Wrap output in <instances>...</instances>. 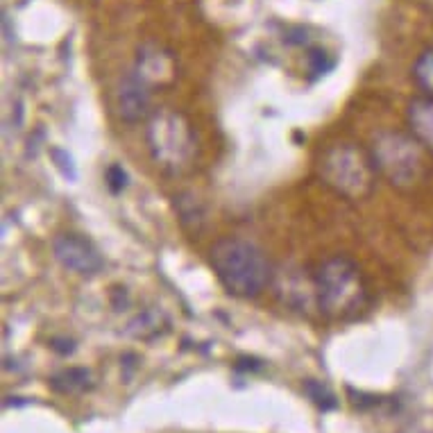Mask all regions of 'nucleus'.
I'll use <instances>...</instances> for the list:
<instances>
[{"label":"nucleus","instance_id":"1a4fd4ad","mask_svg":"<svg viewBox=\"0 0 433 433\" xmlns=\"http://www.w3.org/2000/svg\"><path fill=\"white\" fill-rule=\"evenodd\" d=\"M134 73L143 79L148 86H164L175 79V62L161 48H143L136 57Z\"/></svg>","mask_w":433,"mask_h":433},{"label":"nucleus","instance_id":"9d476101","mask_svg":"<svg viewBox=\"0 0 433 433\" xmlns=\"http://www.w3.org/2000/svg\"><path fill=\"white\" fill-rule=\"evenodd\" d=\"M406 125L427 153H433V98L420 96L411 100L406 107Z\"/></svg>","mask_w":433,"mask_h":433},{"label":"nucleus","instance_id":"2eb2a0df","mask_svg":"<svg viewBox=\"0 0 433 433\" xmlns=\"http://www.w3.org/2000/svg\"><path fill=\"white\" fill-rule=\"evenodd\" d=\"M302 390H304V395L314 401V404L320 408V411H334L338 406V399L334 392L329 390V386H325L322 381H316V379H306L304 384H302Z\"/></svg>","mask_w":433,"mask_h":433},{"label":"nucleus","instance_id":"7ed1b4c3","mask_svg":"<svg viewBox=\"0 0 433 433\" xmlns=\"http://www.w3.org/2000/svg\"><path fill=\"white\" fill-rule=\"evenodd\" d=\"M316 295L322 316L345 320L368 304V286L361 268L349 257H329L316 268Z\"/></svg>","mask_w":433,"mask_h":433},{"label":"nucleus","instance_id":"f3484780","mask_svg":"<svg viewBox=\"0 0 433 433\" xmlns=\"http://www.w3.org/2000/svg\"><path fill=\"white\" fill-rule=\"evenodd\" d=\"M105 182H107V188L112 190V193H123V190L127 188V173L123 166L118 164H112L107 168L105 173Z\"/></svg>","mask_w":433,"mask_h":433},{"label":"nucleus","instance_id":"ddd939ff","mask_svg":"<svg viewBox=\"0 0 433 433\" xmlns=\"http://www.w3.org/2000/svg\"><path fill=\"white\" fill-rule=\"evenodd\" d=\"M50 386H53L57 392H82L86 388H91V372L84 368H68L57 372V375L50 379Z\"/></svg>","mask_w":433,"mask_h":433},{"label":"nucleus","instance_id":"6e6552de","mask_svg":"<svg viewBox=\"0 0 433 433\" xmlns=\"http://www.w3.org/2000/svg\"><path fill=\"white\" fill-rule=\"evenodd\" d=\"M273 286L277 290L279 299L288 304L290 309L306 311V309H318V295H316V281L314 275L304 277L302 270L297 268H286L281 273H275Z\"/></svg>","mask_w":433,"mask_h":433},{"label":"nucleus","instance_id":"a211bd4d","mask_svg":"<svg viewBox=\"0 0 433 433\" xmlns=\"http://www.w3.org/2000/svg\"><path fill=\"white\" fill-rule=\"evenodd\" d=\"M311 70H314L316 75H322V73H327V70L334 66V62L327 57V53H320V50H311Z\"/></svg>","mask_w":433,"mask_h":433},{"label":"nucleus","instance_id":"423d86ee","mask_svg":"<svg viewBox=\"0 0 433 433\" xmlns=\"http://www.w3.org/2000/svg\"><path fill=\"white\" fill-rule=\"evenodd\" d=\"M53 254L66 270L82 277H96L105 268V259L100 254V250L75 231H64V234L55 236Z\"/></svg>","mask_w":433,"mask_h":433},{"label":"nucleus","instance_id":"f8f14e48","mask_svg":"<svg viewBox=\"0 0 433 433\" xmlns=\"http://www.w3.org/2000/svg\"><path fill=\"white\" fill-rule=\"evenodd\" d=\"M166 325L168 322L161 311H143V314H138L127 325V334L138 340H148V338H155L157 334H161V331L166 329Z\"/></svg>","mask_w":433,"mask_h":433},{"label":"nucleus","instance_id":"4468645a","mask_svg":"<svg viewBox=\"0 0 433 433\" xmlns=\"http://www.w3.org/2000/svg\"><path fill=\"white\" fill-rule=\"evenodd\" d=\"M413 79L422 89V93L433 98V48L425 50L413 64Z\"/></svg>","mask_w":433,"mask_h":433},{"label":"nucleus","instance_id":"39448f33","mask_svg":"<svg viewBox=\"0 0 433 433\" xmlns=\"http://www.w3.org/2000/svg\"><path fill=\"white\" fill-rule=\"evenodd\" d=\"M425 146L413 136L395 129L379 132L370 143V157L379 175H384L395 188H413L427 175Z\"/></svg>","mask_w":433,"mask_h":433},{"label":"nucleus","instance_id":"f257e3e1","mask_svg":"<svg viewBox=\"0 0 433 433\" xmlns=\"http://www.w3.org/2000/svg\"><path fill=\"white\" fill-rule=\"evenodd\" d=\"M209 264L229 295L257 297L273 284L275 270L266 252L245 238H220L209 250Z\"/></svg>","mask_w":433,"mask_h":433},{"label":"nucleus","instance_id":"dca6fc26","mask_svg":"<svg viewBox=\"0 0 433 433\" xmlns=\"http://www.w3.org/2000/svg\"><path fill=\"white\" fill-rule=\"evenodd\" d=\"M50 159H53L55 168L59 170V175H62L64 179H68V182H75L77 179V168H75V161L73 157H70L68 150L64 148H50Z\"/></svg>","mask_w":433,"mask_h":433},{"label":"nucleus","instance_id":"9b49d317","mask_svg":"<svg viewBox=\"0 0 433 433\" xmlns=\"http://www.w3.org/2000/svg\"><path fill=\"white\" fill-rule=\"evenodd\" d=\"M173 200H175V211H177V218H179V223H182V227L193 236L200 234L207 225L205 205L190 193H179Z\"/></svg>","mask_w":433,"mask_h":433},{"label":"nucleus","instance_id":"f03ea898","mask_svg":"<svg viewBox=\"0 0 433 433\" xmlns=\"http://www.w3.org/2000/svg\"><path fill=\"white\" fill-rule=\"evenodd\" d=\"M146 141L155 166L166 175H184L198 159V136L177 109L161 107L148 118Z\"/></svg>","mask_w":433,"mask_h":433},{"label":"nucleus","instance_id":"0eeeda50","mask_svg":"<svg viewBox=\"0 0 433 433\" xmlns=\"http://www.w3.org/2000/svg\"><path fill=\"white\" fill-rule=\"evenodd\" d=\"M116 109L123 123H141L153 114V86H148L134 70L120 77L116 89Z\"/></svg>","mask_w":433,"mask_h":433},{"label":"nucleus","instance_id":"20e7f679","mask_svg":"<svg viewBox=\"0 0 433 433\" xmlns=\"http://www.w3.org/2000/svg\"><path fill=\"white\" fill-rule=\"evenodd\" d=\"M318 175L331 190L347 200L368 198L377 184V168L370 157V150L354 143L329 146L318 157Z\"/></svg>","mask_w":433,"mask_h":433},{"label":"nucleus","instance_id":"6ab92c4d","mask_svg":"<svg viewBox=\"0 0 433 433\" xmlns=\"http://www.w3.org/2000/svg\"><path fill=\"white\" fill-rule=\"evenodd\" d=\"M50 347H53L55 351H59V354L68 356V354H73L75 351V342L68 340V338H53L50 340Z\"/></svg>","mask_w":433,"mask_h":433}]
</instances>
